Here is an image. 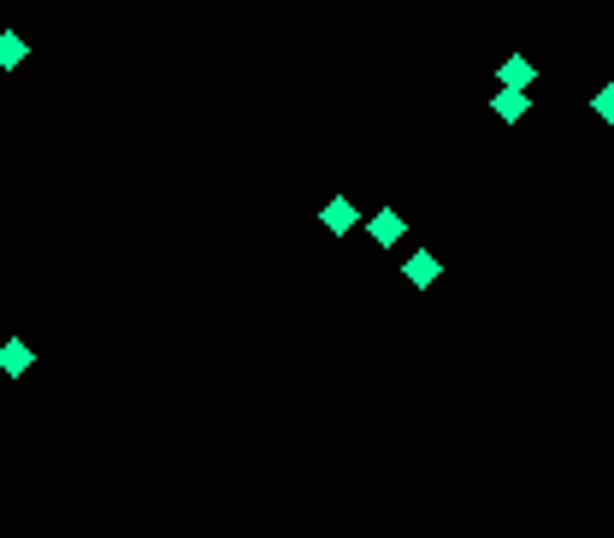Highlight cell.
<instances>
[{
  "label": "cell",
  "instance_id": "obj_1",
  "mask_svg": "<svg viewBox=\"0 0 614 538\" xmlns=\"http://www.w3.org/2000/svg\"><path fill=\"white\" fill-rule=\"evenodd\" d=\"M319 225H325L331 237H349V231L361 225V207L349 202V196H331V202L319 207Z\"/></svg>",
  "mask_w": 614,
  "mask_h": 538
},
{
  "label": "cell",
  "instance_id": "obj_2",
  "mask_svg": "<svg viewBox=\"0 0 614 538\" xmlns=\"http://www.w3.org/2000/svg\"><path fill=\"white\" fill-rule=\"evenodd\" d=\"M402 278H408L414 290H431V284L443 278V261H437V255H426V249H420V255H408V261H402Z\"/></svg>",
  "mask_w": 614,
  "mask_h": 538
},
{
  "label": "cell",
  "instance_id": "obj_3",
  "mask_svg": "<svg viewBox=\"0 0 614 538\" xmlns=\"http://www.w3.org/2000/svg\"><path fill=\"white\" fill-rule=\"evenodd\" d=\"M30 361H36V355H30V343H24V337H6V343H0V373H6V379H24V373H30Z\"/></svg>",
  "mask_w": 614,
  "mask_h": 538
},
{
  "label": "cell",
  "instance_id": "obj_4",
  "mask_svg": "<svg viewBox=\"0 0 614 538\" xmlns=\"http://www.w3.org/2000/svg\"><path fill=\"white\" fill-rule=\"evenodd\" d=\"M491 113H502V125H520L526 119V89H496Z\"/></svg>",
  "mask_w": 614,
  "mask_h": 538
},
{
  "label": "cell",
  "instance_id": "obj_5",
  "mask_svg": "<svg viewBox=\"0 0 614 538\" xmlns=\"http://www.w3.org/2000/svg\"><path fill=\"white\" fill-rule=\"evenodd\" d=\"M496 77H502V89H526L538 71H532V60H520V54H514V60H502V66H496Z\"/></svg>",
  "mask_w": 614,
  "mask_h": 538
},
{
  "label": "cell",
  "instance_id": "obj_6",
  "mask_svg": "<svg viewBox=\"0 0 614 538\" xmlns=\"http://www.w3.org/2000/svg\"><path fill=\"white\" fill-rule=\"evenodd\" d=\"M372 243H384V249H390V243H396V237H402V213H390V207H384V213H372Z\"/></svg>",
  "mask_w": 614,
  "mask_h": 538
},
{
  "label": "cell",
  "instance_id": "obj_7",
  "mask_svg": "<svg viewBox=\"0 0 614 538\" xmlns=\"http://www.w3.org/2000/svg\"><path fill=\"white\" fill-rule=\"evenodd\" d=\"M591 113H597L603 125H614V83H603V89L591 95Z\"/></svg>",
  "mask_w": 614,
  "mask_h": 538
},
{
  "label": "cell",
  "instance_id": "obj_8",
  "mask_svg": "<svg viewBox=\"0 0 614 538\" xmlns=\"http://www.w3.org/2000/svg\"><path fill=\"white\" fill-rule=\"evenodd\" d=\"M18 60H24V42H18V36L6 30V36H0V66L12 71V66H18Z\"/></svg>",
  "mask_w": 614,
  "mask_h": 538
}]
</instances>
